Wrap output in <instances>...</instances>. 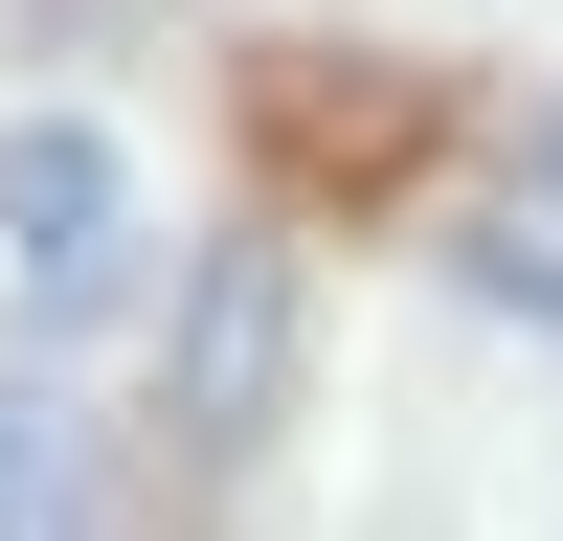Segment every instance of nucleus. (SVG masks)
<instances>
[{"mask_svg":"<svg viewBox=\"0 0 563 541\" xmlns=\"http://www.w3.org/2000/svg\"><path fill=\"white\" fill-rule=\"evenodd\" d=\"M541 203H563V135H541Z\"/></svg>","mask_w":563,"mask_h":541,"instance_id":"nucleus-5","label":"nucleus"},{"mask_svg":"<svg viewBox=\"0 0 563 541\" xmlns=\"http://www.w3.org/2000/svg\"><path fill=\"white\" fill-rule=\"evenodd\" d=\"M0 316L23 339H113L135 316V158L68 135V113L0 135Z\"/></svg>","mask_w":563,"mask_h":541,"instance_id":"nucleus-1","label":"nucleus"},{"mask_svg":"<svg viewBox=\"0 0 563 541\" xmlns=\"http://www.w3.org/2000/svg\"><path fill=\"white\" fill-rule=\"evenodd\" d=\"M271 384H294V270H271V249H203V294H180V384H158V451H180V474H249V451H271Z\"/></svg>","mask_w":563,"mask_h":541,"instance_id":"nucleus-2","label":"nucleus"},{"mask_svg":"<svg viewBox=\"0 0 563 541\" xmlns=\"http://www.w3.org/2000/svg\"><path fill=\"white\" fill-rule=\"evenodd\" d=\"M474 294H519L541 339H563V249H541V225H474Z\"/></svg>","mask_w":563,"mask_h":541,"instance_id":"nucleus-4","label":"nucleus"},{"mask_svg":"<svg viewBox=\"0 0 563 541\" xmlns=\"http://www.w3.org/2000/svg\"><path fill=\"white\" fill-rule=\"evenodd\" d=\"M0 519H113V451L68 406H0Z\"/></svg>","mask_w":563,"mask_h":541,"instance_id":"nucleus-3","label":"nucleus"}]
</instances>
